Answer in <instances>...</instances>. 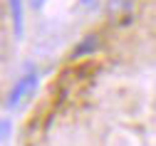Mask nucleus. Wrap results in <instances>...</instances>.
Returning a JSON list of instances; mask_svg holds the SVG:
<instances>
[{
    "instance_id": "f257e3e1",
    "label": "nucleus",
    "mask_w": 156,
    "mask_h": 146,
    "mask_svg": "<svg viewBox=\"0 0 156 146\" xmlns=\"http://www.w3.org/2000/svg\"><path fill=\"white\" fill-rule=\"evenodd\" d=\"M37 84H40V74H37V69H32V67H27V72L20 77L12 84V89L8 92V97H5V109H17L23 101H27L35 92H37Z\"/></svg>"
},
{
    "instance_id": "f03ea898",
    "label": "nucleus",
    "mask_w": 156,
    "mask_h": 146,
    "mask_svg": "<svg viewBox=\"0 0 156 146\" xmlns=\"http://www.w3.org/2000/svg\"><path fill=\"white\" fill-rule=\"evenodd\" d=\"M8 8H10V15H12V30H15V37L20 40L23 32H25V20H23V0H8Z\"/></svg>"
},
{
    "instance_id": "7ed1b4c3",
    "label": "nucleus",
    "mask_w": 156,
    "mask_h": 146,
    "mask_svg": "<svg viewBox=\"0 0 156 146\" xmlns=\"http://www.w3.org/2000/svg\"><path fill=\"white\" fill-rule=\"evenodd\" d=\"M126 10H129V0H109L107 3V12L112 17H122Z\"/></svg>"
},
{
    "instance_id": "20e7f679",
    "label": "nucleus",
    "mask_w": 156,
    "mask_h": 146,
    "mask_svg": "<svg viewBox=\"0 0 156 146\" xmlns=\"http://www.w3.org/2000/svg\"><path fill=\"white\" fill-rule=\"evenodd\" d=\"M12 134V121L5 119V116H0V144H5Z\"/></svg>"
},
{
    "instance_id": "39448f33",
    "label": "nucleus",
    "mask_w": 156,
    "mask_h": 146,
    "mask_svg": "<svg viewBox=\"0 0 156 146\" xmlns=\"http://www.w3.org/2000/svg\"><path fill=\"white\" fill-rule=\"evenodd\" d=\"M97 5H99V0H80V8H84V10H94Z\"/></svg>"
},
{
    "instance_id": "423d86ee",
    "label": "nucleus",
    "mask_w": 156,
    "mask_h": 146,
    "mask_svg": "<svg viewBox=\"0 0 156 146\" xmlns=\"http://www.w3.org/2000/svg\"><path fill=\"white\" fill-rule=\"evenodd\" d=\"M45 3H47V0H30V5H32L35 10H40V8L45 5Z\"/></svg>"
}]
</instances>
